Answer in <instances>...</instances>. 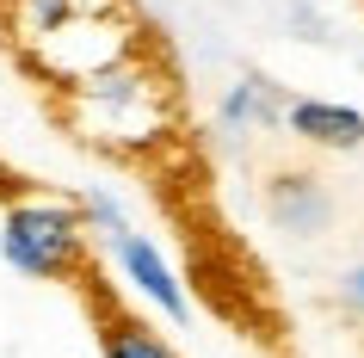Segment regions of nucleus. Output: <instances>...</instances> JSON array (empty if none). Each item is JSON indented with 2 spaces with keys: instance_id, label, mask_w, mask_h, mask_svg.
Returning a JSON list of instances; mask_svg holds the SVG:
<instances>
[{
  "instance_id": "39448f33",
  "label": "nucleus",
  "mask_w": 364,
  "mask_h": 358,
  "mask_svg": "<svg viewBox=\"0 0 364 358\" xmlns=\"http://www.w3.org/2000/svg\"><path fill=\"white\" fill-rule=\"evenodd\" d=\"M99 13H124V0H0V19H6V38H13L19 56L43 50L68 25L99 19Z\"/></svg>"
},
{
  "instance_id": "f03ea898",
  "label": "nucleus",
  "mask_w": 364,
  "mask_h": 358,
  "mask_svg": "<svg viewBox=\"0 0 364 358\" xmlns=\"http://www.w3.org/2000/svg\"><path fill=\"white\" fill-rule=\"evenodd\" d=\"M87 216L80 204H62V198H13L6 216H0V253L13 272L25 278H80L87 272Z\"/></svg>"
},
{
  "instance_id": "423d86ee",
  "label": "nucleus",
  "mask_w": 364,
  "mask_h": 358,
  "mask_svg": "<svg viewBox=\"0 0 364 358\" xmlns=\"http://www.w3.org/2000/svg\"><path fill=\"white\" fill-rule=\"evenodd\" d=\"M266 216H272L278 235L309 241V235H327V223H333V198H327V186L315 179V173H272Z\"/></svg>"
},
{
  "instance_id": "20e7f679",
  "label": "nucleus",
  "mask_w": 364,
  "mask_h": 358,
  "mask_svg": "<svg viewBox=\"0 0 364 358\" xmlns=\"http://www.w3.org/2000/svg\"><path fill=\"white\" fill-rule=\"evenodd\" d=\"M112 260H117V272L130 278V290L142 302H154L167 321H192V297H186V284H179V272L167 265V253L149 241V235H124V241H112Z\"/></svg>"
},
{
  "instance_id": "9d476101",
  "label": "nucleus",
  "mask_w": 364,
  "mask_h": 358,
  "mask_svg": "<svg viewBox=\"0 0 364 358\" xmlns=\"http://www.w3.org/2000/svg\"><path fill=\"white\" fill-rule=\"evenodd\" d=\"M80 216H87V228H93V235H105V247L130 235V210L117 204L105 186H87V191H80Z\"/></svg>"
},
{
  "instance_id": "1a4fd4ad",
  "label": "nucleus",
  "mask_w": 364,
  "mask_h": 358,
  "mask_svg": "<svg viewBox=\"0 0 364 358\" xmlns=\"http://www.w3.org/2000/svg\"><path fill=\"white\" fill-rule=\"evenodd\" d=\"M99 352L105 358H179L149 321H136V315H105L99 321Z\"/></svg>"
},
{
  "instance_id": "f8f14e48",
  "label": "nucleus",
  "mask_w": 364,
  "mask_h": 358,
  "mask_svg": "<svg viewBox=\"0 0 364 358\" xmlns=\"http://www.w3.org/2000/svg\"><path fill=\"white\" fill-rule=\"evenodd\" d=\"M340 302H346V309H352V315L364 321V260L340 272Z\"/></svg>"
},
{
  "instance_id": "7ed1b4c3",
  "label": "nucleus",
  "mask_w": 364,
  "mask_h": 358,
  "mask_svg": "<svg viewBox=\"0 0 364 358\" xmlns=\"http://www.w3.org/2000/svg\"><path fill=\"white\" fill-rule=\"evenodd\" d=\"M149 43H142V25L130 19V6L124 13H99V19H80V25H68L62 38H50L43 50H31V68H38L50 87H80V80H93V75H105V68H117V62H130V56H142Z\"/></svg>"
},
{
  "instance_id": "9b49d317",
  "label": "nucleus",
  "mask_w": 364,
  "mask_h": 358,
  "mask_svg": "<svg viewBox=\"0 0 364 358\" xmlns=\"http://www.w3.org/2000/svg\"><path fill=\"white\" fill-rule=\"evenodd\" d=\"M284 19H290V31H303L309 43H327V19L315 13V6H303V0H296V6H284Z\"/></svg>"
},
{
  "instance_id": "6e6552de",
  "label": "nucleus",
  "mask_w": 364,
  "mask_h": 358,
  "mask_svg": "<svg viewBox=\"0 0 364 358\" xmlns=\"http://www.w3.org/2000/svg\"><path fill=\"white\" fill-rule=\"evenodd\" d=\"M284 117H290V99H284V87H278V80H266V75H241L229 93L216 99V124H223L229 136L278 130Z\"/></svg>"
},
{
  "instance_id": "0eeeda50",
  "label": "nucleus",
  "mask_w": 364,
  "mask_h": 358,
  "mask_svg": "<svg viewBox=\"0 0 364 358\" xmlns=\"http://www.w3.org/2000/svg\"><path fill=\"white\" fill-rule=\"evenodd\" d=\"M284 130L296 142H309V149H333V154L364 149V112L358 105H340V99H290Z\"/></svg>"
},
{
  "instance_id": "f257e3e1",
  "label": "nucleus",
  "mask_w": 364,
  "mask_h": 358,
  "mask_svg": "<svg viewBox=\"0 0 364 358\" xmlns=\"http://www.w3.org/2000/svg\"><path fill=\"white\" fill-rule=\"evenodd\" d=\"M62 117L75 124L80 142H93L105 154H149L179 124V87L142 50V56H130V62H117V68H105V75L68 87L62 93Z\"/></svg>"
}]
</instances>
